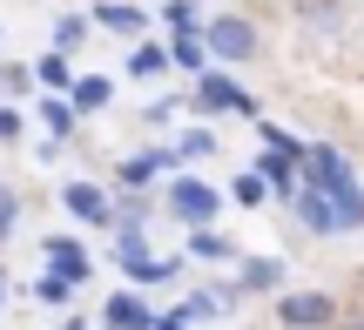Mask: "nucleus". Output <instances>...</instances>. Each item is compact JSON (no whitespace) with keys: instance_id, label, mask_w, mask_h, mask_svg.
Wrapping results in <instances>:
<instances>
[{"instance_id":"1","label":"nucleus","mask_w":364,"mask_h":330,"mask_svg":"<svg viewBox=\"0 0 364 330\" xmlns=\"http://www.w3.org/2000/svg\"><path fill=\"white\" fill-rule=\"evenodd\" d=\"M297 216L311 236H351V229H364V189H304Z\"/></svg>"},{"instance_id":"2","label":"nucleus","mask_w":364,"mask_h":330,"mask_svg":"<svg viewBox=\"0 0 364 330\" xmlns=\"http://www.w3.org/2000/svg\"><path fill=\"white\" fill-rule=\"evenodd\" d=\"M162 202H169V216H176V223L209 229V223H216V209H223V189H216V182H203V175H169Z\"/></svg>"},{"instance_id":"3","label":"nucleus","mask_w":364,"mask_h":330,"mask_svg":"<svg viewBox=\"0 0 364 330\" xmlns=\"http://www.w3.org/2000/svg\"><path fill=\"white\" fill-rule=\"evenodd\" d=\"M203 48H209V61H250V54H257V27H250L243 13H209L203 21Z\"/></svg>"},{"instance_id":"4","label":"nucleus","mask_w":364,"mask_h":330,"mask_svg":"<svg viewBox=\"0 0 364 330\" xmlns=\"http://www.w3.org/2000/svg\"><path fill=\"white\" fill-rule=\"evenodd\" d=\"M277 324L284 330H331L338 324V297L331 290H290V297H277Z\"/></svg>"},{"instance_id":"5","label":"nucleus","mask_w":364,"mask_h":330,"mask_svg":"<svg viewBox=\"0 0 364 330\" xmlns=\"http://www.w3.org/2000/svg\"><path fill=\"white\" fill-rule=\"evenodd\" d=\"M304 182L311 189H358V175H351V162H344V148L317 142L311 155H304Z\"/></svg>"},{"instance_id":"6","label":"nucleus","mask_w":364,"mask_h":330,"mask_svg":"<svg viewBox=\"0 0 364 330\" xmlns=\"http://www.w3.org/2000/svg\"><path fill=\"white\" fill-rule=\"evenodd\" d=\"M196 108H203V115H230V108L243 115V108H250V94L236 88L230 75H203V81H196Z\"/></svg>"},{"instance_id":"7","label":"nucleus","mask_w":364,"mask_h":330,"mask_svg":"<svg viewBox=\"0 0 364 330\" xmlns=\"http://www.w3.org/2000/svg\"><path fill=\"white\" fill-rule=\"evenodd\" d=\"M61 202L81 216V223H102V229H115V202H108L95 182H68V189H61Z\"/></svg>"},{"instance_id":"8","label":"nucleus","mask_w":364,"mask_h":330,"mask_svg":"<svg viewBox=\"0 0 364 330\" xmlns=\"http://www.w3.org/2000/svg\"><path fill=\"white\" fill-rule=\"evenodd\" d=\"M169 169H176V155H169V148H156V155H129V162L115 169V182L129 189V196H142V189L156 182V175H169Z\"/></svg>"},{"instance_id":"9","label":"nucleus","mask_w":364,"mask_h":330,"mask_svg":"<svg viewBox=\"0 0 364 330\" xmlns=\"http://www.w3.org/2000/svg\"><path fill=\"white\" fill-rule=\"evenodd\" d=\"M102 317H108V330H156V310H149L135 290H115Z\"/></svg>"},{"instance_id":"10","label":"nucleus","mask_w":364,"mask_h":330,"mask_svg":"<svg viewBox=\"0 0 364 330\" xmlns=\"http://www.w3.org/2000/svg\"><path fill=\"white\" fill-rule=\"evenodd\" d=\"M88 21H95V27H108V34H142L149 13H142V7H129V0H102Z\"/></svg>"},{"instance_id":"11","label":"nucleus","mask_w":364,"mask_h":330,"mask_svg":"<svg viewBox=\"0 0 364 330\" xmlns=\"http://www.w3.org/2000/svg\"><path fill=\"white\" fill-rule=\"evenodd\" d=\"M297 169H304V162H290V155H277V148H263V162H257V175H263V182H270L277 189V196H297Z\"/></svg>"},{"instance_id":"12","label":"nucleus","mask_w":364,"mask_h":330,"mask_svg":"<svg viewBox=\"0 0 364 330\" xmlns=\"http://www.w3.org/2000/svg\"><path fill=\"white\" fill-rule=\"evenodd\" d=\"M48 270H61L68 283H81V277H88V250H81L75 236H54L48 243Z\"/></svg>"},{"instance_id":"13","label":"nucleus","mask_w":364,"mask_h":330,"mask_svg":"<svg viewBox=\"0 0 364 330\" xmlns=\"http://www.w3.org/2000/svg\"><path fill=\"white\" fill-rule=\"evenodd\" d=\"M243 290H284V263L277 256H243Z\"/></svg>"},{"instance_id":"14","label":"nucleus","mask_w":364,"mask_h":330,"mask_svg":"<svg viewBox=\"0 0 364 330\" xmlns=\"http://www.w3.org/2000/svg\"><path fill=\"white\" fill-rule=\"evenodd\" d=\"M34 81H41V88H54V94H75V67H68V54H41V61H34Z\"/></svg>"},{"instance_id":"15","label":"nucleus","mask_w":364,"mask_h":330,"mask_svg":"<svg viewBox=\"0 0 364 330\" xmlns=\"http://www.w3.org/2000/svg\"><path fill=\"white\" fill-rule=\"evenodd\" d=\"M41 121H48L54 142H68V135H75V121H81V108H75V101H61V94H48V101H41Z\"/></svg>"},{"instance_id":"16","label":"nucleus","mask_w":364,"mask_h":330,"mask_svg":"<svg viewBox=\"0 0 364 330\" xmlns=\"http://www.w3.org/2000/svg\"><path fill=\"white\" fill-rule=\"evenodd\" d=\"M189 256H203V263H230L236 243H230V236H216V229H189Z\"/></svg>"},{"instance_id":"17","label":"nucleus","mask_w":364,"mask_h":330,"mask_svg":"<svg viewBox=\"0 0 364 330\" xmlns=\"http://www.w3.org/2000/svg\"><path fill=\"white\" fill-rule=\"evenodd\" d=\"M108 94H115V81H102V75H88V81H75V94H68V101H75L81 115H95V108H108Z\"/></svg>"},{"instance_id":"18","label":"nucleus","mask_w":364,"mask_h":330,"mask_svg":"<svg viewBox=\"0 0 364 330\" xmlns=\"http://www.w3.org/2000/svg\"><path fill=\"white\" fill-rule=\"evenodd\" d=\"M230 196L243 202V209H257V202H270V182H263L257 169H243V175H236V182H230Z\"/></svg>"},{"instance_id":"19","label":"nucleus","mask_w":364,"mask_h":330,"mask_svg":"<svg viewBox=\"0 0 364 330\" xmlns=\"http://www.w3.org/2000/svg\"><path fill=\"white\" fill-rule=\"evenodd\" d=\"M81 34H88V13H61V21H54V54H68Z\"/></svg>"},{"instance_id":"20","label":"nucleus","mask_w":364,"mask_h":330,"mask_svg":"<svg viewBox=\"0 0 364 330\" xmlns=\"http://www.w3.org/2000/svg\"><path fill=\"white\" fill-rule=\"evenodd\" d=\"M162 67H169V48H135V61H129V75H142V81H156Z\"/></svg>"},{"instance_id":"21","label":"nucleus","mask_w":364,"mask_h":330,"mask_svg":"<svg viewBox=\"0 0 364 330\" xmlns=\"http://www.w3.org/2000/svg\"><path fill=\"white\" fill-rule=\"evenodd\" d=\"M169 61H176V67H189V75H196V67L209 61V48H203V40H196V34H182L176 48H169Z\"/></svg>"},{"instance_id":"22","label":"nucleus","mask_w":364,"mask_h":330,"mask_svg":"<svg viewBox=\"0 0 364 330\" xmlns=\"http://www.w3.org/2000/svg\"><path fill=\"white\" fill-rule=\"evenodd\" d=\"M34 297H41V304H68V297H75V283H68L61 270H48V277L34 283Z\"/></svg>"},{"instance_id":"23","label":"nucleus","mask_w":364,"mask_h":330,"mask_svg":"<svg viewBox=\"0 0 364 330\" xmlns=\"http://www.w3.org/2000/svg\"><path fill=\"white\" fill-rule=\"evenodd\" d=\"M162 21H169V34H176V40L203 27V21H196V13H189V0H169V13H162Z\"/></svg>"},{"instance_id":"24","label":"nucleus","mask_w":364,"mask_h":330,"mask_svg":"<svg viewBox=\"0 0 364 330\" xmlns=\"http://www.w3.org/2000/svg\"><path fill=\"white\" fill-rule=\"evenodd\" d=\"M14 223H21V196H14V189L0 182V243L14 236Z\"/></svg>"},{"instance_id":"25","label":"nucleus","mask_w":364,"mask_h":330,"mask_svg":"<svg viewBox=\"0 0 364 330\" xmlns=\"http://www.w3.org/2000/svg\"><path fill=\"white\" fill-rule=\"evenodd\" d=\"M0 88H7V94H27V88H34V67H0Z\"/></svg>"},{"instance_id":"26","label":"nucleus","mask_w":364,"mask_h":330,"mask_svg":"<svg viewBox=\"0 0 364 330\" xmlns=\"http://www.w3.org/2000/svg\"><path fill=\"white\" fill-rule=\"evenodd\" d=\"M209 142H216L209 128H189V135H182V148H176V155H209Z\"/></svg>"},{"instance_id":"27","label":"nucleus","mask_w":364,"mask_h":330,"mask_svg":"<svg viewBox=\"0 0 364 330\" xmlns=\"http://www.w3.org/2000/svg\"><path fill=\"white\" fill-rule=\"evenodd\" d=\"M14 135H21V108L0 101V142H14Z\"/></svg>"},{"instance_id":"28","label":"nucleus","mask_w":364,"mask_h":330,"mask_svg":"<svg viewBox=\"0 0 364 330\" xmlns=\"http://www.w3.org/2000/svg\"><path fill=\"white\" fill-rule=\"evenodd\" d=\"M156 330H189V317H182V310L176 317H156Z\"/></svg>"},{"instance_id":"29","label":"nucleus","mask_w":364,"mask_h":330,"mask_svg":"<svg viewBox=\"0 0 364 330\" xmlns=\"http://www.w3.org/2000/svg\"><path fill=\"white\" fill-rule=\"evenodd\" d=\"M54 330H88V324H54Z\"/></svg>"},{"instance_id":"30","label":"nucleus","mask_w":364,"mask_h":330,"mask_svg":"<svg viewBox=\"0 0 364 330\" xmlns=\"http://www.w3.org/2000/svg\"><path fill=\"white\" fill-rule=\"evenodd\" d=\"M344 330H364V324H344Z\"/></svg>"}]
</instances>
